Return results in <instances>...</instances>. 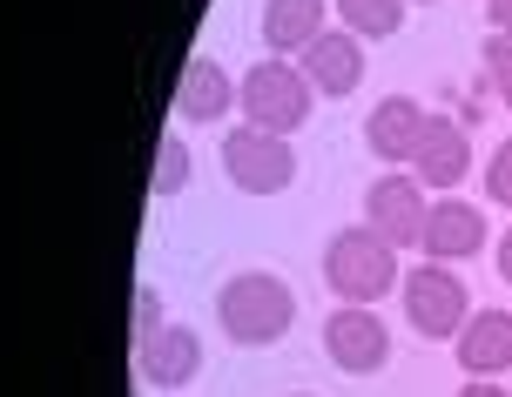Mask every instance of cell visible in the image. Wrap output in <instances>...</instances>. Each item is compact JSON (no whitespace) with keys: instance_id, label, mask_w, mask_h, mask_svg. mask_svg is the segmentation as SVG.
<instances>
[{"instance_id":"5b68a950","label":"cell","mask_w":512,"mask_h":397,"mask_svg":"<svg viewBox=\"0 0 512 397\" xmlns=\"http://www.w3.org/2000/svg\"><path fill=\"white\" fill-rule=\"evenodd\" d=\"M223 175L243 196H283L297 182V149H290V135H270V128H230L223 135Z\"/></svg>"},{"instance_id":"7a4b0ae2","label":"cell","mask_w":512,"mask_h":397,"mask_svg":"<svg viewBox=\"0 0 512 397\" xmlns=\"http://www.w3.org/2000/svg\"><path fill=\"white\" fill-rule=\"evenodd\" d=\"M324 283H331V297L337 303H371L378 297H398V249L384 243L371 223H358V229H337L331 243H324Z\"/></svg>"},{"instance_id":"5bb4252c","label":"cell","mask_w":512,"mask_h":397,"mask_svg":"<svg viewBox=\"0 0 512 397\" xmlns=\"http://www.w3.org/2000/svg\"><path fill=\"white\" fill-rule=\"evenodd\" d=\"M236 101V75L216 61V54H196L176 81V115L182 122H223Z\"/></svg>"},{"instance_id":"3957f363","label":"cell","mask_w":512,"mask_h":397,"mask_svg":"<svg viewBox=\"0 0 512 397\" xmlns=\"http://www.w3.org/2000/svg\"><path fill=\"white\" fill-rule=\"evenodd\" d=\"M236 101H243L250 128H270V135H283V128H304V122H310V101H317V88L304 81V68H297V61L270 54V61L243 68V81H236Z\"/></svg>"},{"instance_id":"8fae6325","label":"cell","mask_w":512,"mask_h":397,"mask_svg":"<svg viewBox=\"0 0 512 397\" xmlns=\"http://www.w3.org/2000/svg\"><path fill=\"white\" fill-rule=\"evenodd\" d=\"M297 68H304V81L317 88V95H337V101H344L364 81V41L351 34V27H324V34L297 54Z\"/></svg>"},{"instance_id":"30bf717a","label":"cell","mask_w":512,"mask_h":397,"mask_svg":"<svg viewBox=\"0 0 512 397\" xmlns=\"http://www.w3.org/2000/svg\"><path fill=\"white\" fill-rule=\"evenodd\" d=\"M135 371L155 391H182V384H196V371H203V337L189 323H162L149 344H135Z\"/></svg>"},{"instance_id":"603a6c76","label":"cell","mask_w":512,"mask_h":397,"mask_svg":"<svg viewBox=\"0 0 512 397\" xmlns=\"http://www.w3.org/2000/svg\"><path fill=\"white\" fill-rule=\"evenodd\" d=\"M492 14V34H512V0H499V7H486Z\"/></svg>"},{"instance_id":"d6986e66","label":"cell","mask_w":512,"mask_h":397,"mask_svg":"<svg viewBox=\"0 0 512 397\" xmlns=\"http://www.w3.org/2000/svg\"><path fill=\"white\" fill-rule=\"evenodd\" d=\"M486 196L499 202V209H512V135L499 142V155L486 162Z\"/></svg>"},{"instance_id":"ba28073f","label":"cell","mask_w":512,"mask_h":397,"mask_svg":"<svg viewBox=\"0 0 512 397\" xmlns=\"http://www.w3.org/2000/svg\"><path fill=\"white\" fill-rule=\"evenodd\" d=\"M411 175H418L425 189H438V196H452L465 175H472V128L452 122V115H425V135H418Z\"/></svg>"},{"instance_id":"ac0fdd59","label":"cell","mask_w":512,"mask_h":397,"mask_svg":"<svg viewBox=\"0 0 512 397\" xmlns=\"http://www.w3.org/2000/svg\"><path fill=\"white\" fill-rule=\"evenodd\" d=\"M486 88L512 108V34H486Z\"/></svg>"},{"instance_id":"ffe728a7","label":"cell","mask_w":512,"mask_h":397,"mask_svg":"<svg viewBox=\"0 0 512 397\" xmlns=\"http://www.w3.org/2000/svg\"><path fill=\"white\" fill-rule=\"evenodd\" d=\"M155 330H162V290L142 283V290H135V344H149Z\"/></svg>"},{"instance_id":"277c9868","label":"cell","mask_w":512,"mask_h":397,"mask_svg":"<svg viewBox=\"0 0 512 397\" xmlns=\"http://www.w3.org/2000/svg\"><path fill=\"white\" fill-rule=\"evenodd\" d=\"M398 303H405V323L418 337H459L465 323H472V297H465L452 263H418V270H405Z\"/></svg>"},{"instance_id":"9c48e42d","label":"cell","mask_w":512,"mask_h":397,"mask_svg":"<svg viewBox=\"0 0 512 397\" xmlns=\"http://www.w3.org/2000/svg\"><path fill=\"white\" fill-rule=\"evenodd\" d=\"M486 209L465 196H432V216H425V236L418 249L432 256V263H465V256H479L486 249Z\"/></svg>"},{"instance_id":"6da1fadb","label":"cell","mask_w":512,"mask_h":397,"mask_svg":"<svg viewBox=\"0 0 512 397\" xmlns=\"http://www.w3.org/2000/svg\"><path fill=\"white\" fill-rule=\"evenodd\" d=\"M216 323H223V337L243 350H263L290 337V323H297V290L283 283L277 270H236L216 283Z\"/></svg>"},{"instance_id":"d4e9b609","label":"cell","mask_w":512,"mask_h":397,"mask_svg":"<svg viewBox=\"0 0 512 397\" xmlns=\"http://www.w3.org/2000/svg\"><path fill=\"white\" fill-rule=\"evenodd\" d=\"M486 7H499V0H486Z\"/></svg>"},{"instance_id":"4fadbf2b","label":"cell","mask_w":512,"mask_h":397,"mask_svg":"<svg viewBox=\"0 0 512 397\" xmlns=\"http://www.w3.org/2000/svg\"><path fill=\"white\" fill-rule=\"evenodd\" d=\"M452 350H459L465 377H506L512 371V310H472V323L452 337Z\"/></svg>"},{"instance_id":"7c38bea8","label":"cell","mask_w":512,"mask_h":397,"mask_svg":"<svg viewBox=\"0 0 512 397\" xmlns=\"http://www.w3.org/2000/svg\"><path fill=\"white\" fill-rule=\"evenodd\" d=\"M418 135H425V108L411 95H384L378 108H371V122H364V149L378 155L384 169H411Z\"/></svg>"},{"instance_id":"7402d4cb","label":"cell","mask_w":512,"mask_h":397,"mask_svg":"<svg viewBox=\"0 0 512 397\" xmlns=\"http://www.w3.org/2000/svg\"><path fill=\"white\" fill-rule=\"evenodd\" d=\"M459 397H506V391H499L492 377H465V391H459Z\"/></svg>"},{"instance_id":"44dd1931","label":"cell","mask_w":512,"mask_h":397,"mask_svg":"<svg viewBox=\"0 0 512 397\" xmlns=\"http://www.w3.org/2000/svg\"><path fill=\"white\" fill-rule=\"evenodd\" d=\"M492 263H499V283H512V229L499 236V249H492Z\"/></svg>"},{"instance_id":"9a60e30c","label":"cell","mask_w":512,"mask_h":397,"mask_svg":"<svg viewBox=\"0 0 512 397\" xmlns=\"http://www.w3.org/2000/svg\"><path fill=\"white\" fill-rule=\"evenodd\" d=\"M324 0H263V41H270V54H283V61H297V54L324 34Z\"/></svg>"},{"instance_id":"52a82bcc","label":"cell","mask_w":512,"mask_h":397,"mask_svg":"<svg viewBox=\"0 0 512 397\" xmlns=\"http://www.w3.org/2000/svg\"><path fill=\"white\" fill-rule=\"evenodd\" d=\"M324 357H331L344 377H371L391 364V330H384L378 310L364 303H337L331 323H324Z\"/></svg>"},{"instance_id":"cb8c5ba5","label":"cell","mask_w":512,"mask_h":397,"mask_svg":"<svg viewBox=\"0 0 512 397\" xmlns=\"http://www.w3.org/2000/svg\"><path fill=\"white\" fill-rule=\"evenodd\" d=\"M290 397H310V391H290Z\"/></svg>"},{"instance_id":"8992f818","label":"cell","mask_w":512,"mask_h":397,"mask_svg":"<svg viewBox=\"0 0 512 397\" xmlns=\"http://www.w3.org/2000/svg\"><path fill=\"white\" fill-rule=\"evenodd\" d=\"M425 216H432V196L411 169H384L371 189H364V223L378 229L391 249H405L425 236Z\"/></svg>"},{"instance_id":"2e32d148","label":"cell","mask_w":512,"mask_h":397,"mask_svg":"<svg viewBox=\"0 0 512 397\" xmlns=\"http://www.w3.org/2000/svg\"><path fill=\"white\" fill-rule=\"evenodd\" d=\"M337 14L358 41H384V34L405 27V0H337Z\"/></svg>"},{"instance_id":"e0dca14e","label":"cell","mask_w":512,"mask_h":397,"mask_svg":"<svg viewBox=\"0 0 512 397\" xmlns=\"http://www.w3.org/2000/svg\"><path fill=\"white\" fill-rule=\"evenodd\" d=\"M189 175H196V155L182 135H162V149H155V169H149V196H182L189 189Z\"/></svg>"}]
</instances>
